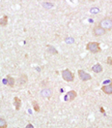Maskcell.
Listing matches in <instances>:
<instances>
[{"instance_id":"6da1fadb","label":"cell","mask_w":112,"mask_h":128,"mask_svg":"<svg viewBox=\"0 0 112 128\" xmlns=\"http://www.w3.org/2000/svg\"><path fill=\"white\" fill-rule=\"evenodd\" d=\"M86 49L89 52L93 53V54H97V53L101 52L100 43H98V42H90V43H88L86 46Z\"/></svg>"},{"instance_id":"7a4b0ae2","label":"cell","mask_w":112,"mask_h":128,"mask_svg":"<svg viewBox=\"0 0 112 128\" xmlns=\"http://www.w3.org/2000/svg\"><path fill=\"white\" fill-rule=\"evenodd\" d=\"M100 26L104 28L105 31H106V30H110L112 28V19L110 18H104L103 20H101Z\"/></svg>"},{"instance_id":"3957f363","label":"cell","mask_w":112,"mask_h":128,"mask_svg":"<svg viewBox=\"0 0 112 128\" xmlns=\"http://www.w3.org/2000/svg\"><path fill=\"white\" fill-rule=\"evenodd\" d=\"M62 78L66 82H73L75 80V75L73 72H71L69 69H65L62 71Z\"/></svg>"},{"instance_id":"277c9868","label":"cell","mask_w":112,"mask_h":128,"mask_svg":"<svg viewBox=\"0 0 112 128\" xmlns=\"http://www.w3.org/2000/svg\"><path fill=\"white\" fill-rule=\"evenodd\" d=\"M77 73H78L79 79H80L81 81H83V82H86V81H89V80L92 79V77L88 73H86L85 71H83V70H78Z\"/></svg>"},{"instance_id":"5b68a950","label":"cell","mask_w":112,"mask_h":128,"mask_svg":"<svg viewBox=\"0 0 112 128\" xmlns=\"http://www.w3.org/2000/svg\"><path fill=\"white\" fill-rule=\"evenodd\" d=\"M105 30H104L103 27H101L100 25L99 26H96L94 29H93V33H94V35L97 37H100L102 36V35H104V34H105Z\"/></svg>"},{"instance_id":"8992f818","label":"cell","mask_w":112,"mask_h":128,"mask_svg":"<svg viewBox=\"0 0 112 128\" xmlns=\"http://www.w3.org/2000/svg\"><path fill=\"white\" fill-rule=\"evenodd\" d=\"M102 90L106 93V94H112V82H110L109 84H106V85H104L102 87Z\"/></svg>"},{"instance_id":"52a82bcc","label":"cell","mask_w":112,"mask_h":128,"mask_svg":"<svg viewBox=\"0 0 112 128\" xmlns=\"http://www.w3.org/2000/svg\"><path fill=\"white\" fill-rule=\"evenodd\" d=\"M41 95L44 97V98H49L52 95V91L49 89V88H45V89H43L41 91Z\"/></svg>"},{"instance_id":"ba28073f","label":"cell","mask_w":112,"mask_h":128,"mask_svg":"<svg viewBox=\"0 0 112 128\" xmlns=\"http://www.w3.org/2000/svg\"><path fill=\"white\" fill-rule=\"evenodd\" d=\"M92 71L95 72V73H101V72H103V66L99 63L95 64V65L92 67Z\"/></svg>"},{"instance_id":"9c48e42d","label":"cell","mask_w":112,"mask_h":128,"mask_svg":"<svg viewBox=\"0 0 112 128\" xmlns=\"http://www.w3.org/2000/svg\"><path fill=\"white\" fill-rule=\"evenodd\" d=\"M14 105H15V109L16 110H19L20 106H21V100L18 97H15L14 98Z\"/></svg>"},{"instance_id":"30bf717a","label":"cell","mask_w":112,"mask_h":128,"mask_svg":"<svg viewBox=\"0 0 112 128\" xmlns=\"http://www.w3.org/2000/svg\"><path fill=\"white\" fill-rule=\"evenodd\" d=\"M76 92L75 91V90H71V91L68 92V96L67 97H69L68 99H69L70 101H73L75 99V97H76Z\"/></svg>"},{"instance_id":"8fae6325","label":"cell","mask_w":112,"mask_h":128,"mask_svg":"<svg viewBox=\"0 0 112 128\" xmlns=\"http://www.w3.org/2000/svg\"><path fill=\"white\" fill-rule=\"evenodd\" d=\"M6 80H7V84H8L9 86L13 87V86L15 85V79H14L13 77H11V76H7Z\"/></svg>"},{"instance_id":"7c38bea8","label":"cell","mask_w":112,"mask_h":128,"mask_svg":"<svg viewBox=\"0 0 112 128\" xmlns=\"http://www.w3.org/2000/svg\"><path fill=\"white\" fill-rule=\"evenodd\" d=\"M8 23V17L4 16L3 18H0V26H6Z\"/></svg>"},{"instance_id":"4fadbf2b","label":"cell","mask_w":112,"mask_h":128,"mask_svg":"<svg viewBox=\"0 0 112 128\" xmlns=\"http://www.w3.org/2000/svg\"><path fill=\"white\" fill-rule=\"evenodd\" d=\"M27 76H26L25 74H23V75H21L20 76V78H19V83L20 84H24V83H26L27 82Z\"/></svg>"},{"instance_id":"5bb4252c","label":"cell","mask_w":112,"mask_h":128,"mask_svg":"<svg viewBox=\"0 0 112 128\" xmlns=\"http://www.w3.org/2000/svg\"><path fill=\"white\" fill-rule=\"evenodd\" d=\"M32 105H33V109L36 113H39L40 112V106H39V104L36 102V101H33L32 102Z\"/></svg>"},{"instance_id":"9a60e30c","label":"cell","mask_w":112,"mask_h":128,"mask_svg":"<svg viewBox=\"0 0 112 128\" xmlns=\"http://www.w3.org/2000/svg\"><path fill=\"white\" fill-rule=\"evenodd\" d=\"M0 128H7V121L2 118H0Z\"/></svg>"},{"instance_id":"2e32d148","label":"cell","mask_w":112,"mask_h":128,"mask_svg":"<svg viewBox=\"0 0 112 128\" xmlns=\"http://www.w3.org/2000/svg\"><path fill=\"white\" fill-rule=\"evenodd\" d=\"M47 49L49 50V52L52 53V54H54V55H56V54H58V52H57V50L56 49H54L53 47L51 46H47Z\"/></svg>"},{"instance_id":"e0dca14e","label":"cell","mask_w":112,"mask_h":128,"mask_svg":"<svg viewBox=\"0 0 112 128\" xmlns=\"http://www.w3.org/2000/svg\"><path fill=\"white\" fill-rule=\"evenodd\" d=\"M74 42H75V40L73 38H67L66 39V43H68V44H73Z\"/></svg>"},{"instance_id":"ac0fdd59","label":"cell","mask_w":112,"mask_h":128,"mask_svg":"<svg viewBox=\"0 0 112 128\" xmlns=\"http://www.w3.org/2000/svg\"><path fill=\"white\" fill-rule=\"evenodd\" d=\"M106 63L108 64V65H110V66H112V57H107V60H106Z\"/></svg>"},{"instance_id":"d6986e66","label":"cell","mask_w":112,"mask_h":128,"mask_svg":"<svg viewBox=\"0 0 112 128\" xmlns=\"http://www.w3.org/2000/svg\"><path fill=\"white\" fill-rule=\"evenodd\" d=\"M91 13L92 14H97V13H99V9L98 8H95V9L93 8V9H91Z\"/></svg>"},{"instance_id":"ffe728a7","label":"cell","mask_w":112,"mask_h":128,"mask_svg":"<svg viewBox=\"0 0 112 128\" xmlns=\"http://www.w3.org/2000/svg\"><path fill=\"white\" fill-rule=\"evenodd\" d=\"M25 128H34V126L31 124V123H28L27 125H26V127Z\"/></svg>"},{"instance_id":"44dd1931","label":"cell","mask_w":112,"mask_h":128,"mask_svg":"<svg viewBox=\"0 0 112 128\" xmlns=\"http://www.w3.org/2000/svg\"><path fill=\"white\" fill-rule=\"evenodd\" d=\"M101 112H102L103 114H105V113H104V108H101Z\"/></svg>"}]
</instances>
